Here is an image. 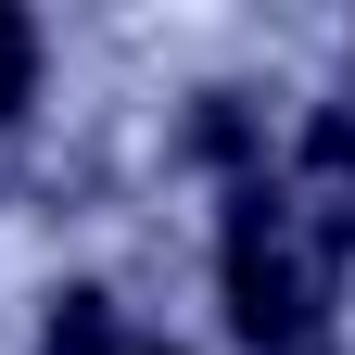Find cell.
Here are the masks:
<instances>
[{
    "label": "cell",
    "instance_id": "obj_2",
    "mask_svg": "<svg viewBox=\"0 0 355 355\" xmlns=\"http://www.w3.org/2000/svg\"><path fill=\"white\" fill-rule=\"evenodd\" d=\"M279 191L318 216L330 241H355V114H318V127H304V153H292V178H279Z\"/></svg>",
    "mask_w": 355,
    "mask_h": 355
},
{
    "label": "cell",
    "instance_id": "obj_3",
    "mask_svg": "<svg viewBox=\"0 0 355 355\" xmlns=\"http://www.w3.org/2000/svg\"><path fill=\"white\" fill-rule=\"evenodd\" d=\"M51 355H178V343H140L102 292H51Z\"/></svg>",
    "mask_w": 355,
    "mask_h": 355
},
{
    "label": "cell",
    "instance_id": "obj_1",
    "mask_svg": "<svg viewBox=\"0 0 355 355\" xmlns=\"http://www.w3.org/2000/svg\"><path fill=\"white\" fill-rule=\"evenodd\" d=\"M216 279H229V318H241L254 355H318L330 292H343V241L279 191V178H241V191H229V254H216Z\"/></svg>",
    "mask_w": 355,
    "mask_h": 355
},
{
    "label": "cell",
    "instance_id": "obj_4",
    "mask_svg": "<svg viewBox=\"0 0 355 355\" xmlns=\"http://www.w3.org/2000/svg\"><path fill=\"white\" fill-rule=\"evenodd\" d=\"M26 89H38V26H26V13H0V114H13Z\"/></svg>",
    "mask_w": 355,
    "mask_h": 355
}]
</instances>
